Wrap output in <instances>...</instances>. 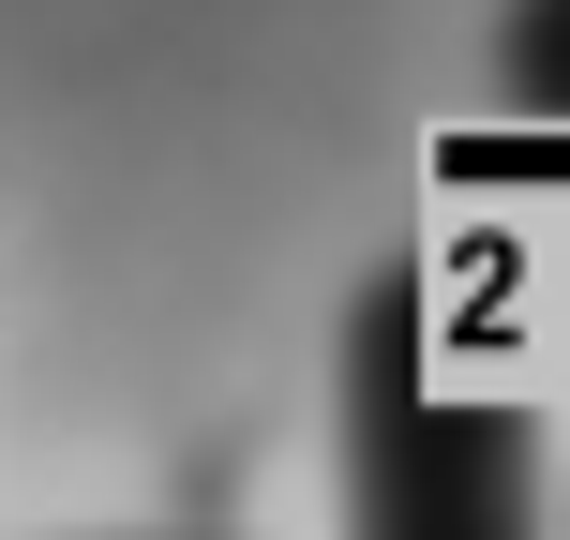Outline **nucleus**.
<instances>
[{"label": "nucleus", "instance_id": "f257e3e1", "mask_svg": "<svg viewBox=\"0 0 570 540\" xmlns=\"http://www.w3.org/2000/svg\"><path fill=\"white\" fill-rule=\"evenodd\" d=\"M331 495L345 540H556V465L495 375L451 361L421 271H375L331 345Z\"/></svg>", "mask_w": 570, "mask_h": 540}, {"label": "nucleus", "instance_id": "f03ea898", "mask_svg": "<svg viewBox=\"0 0 570 540\" xmlns=\"http://www.w3.org/2000/svg\"><path fill=\"white\" fill-rule=\"evenodd\" d=\"M495 76L525 120H570V0H511L495 16Z\"/></svg>", "mask_w": 570, "mask_h": 540}, {"label": "nucleus", "instance_id": "7ed1b4c3", "mask_svg": "<svg viewBox=\"0 0 570 540\" xmlns=\"http://www.w3.org/2000/svg\"><path fill=\"white\" fill-rule=\"evenodd\" d=\"M556 540H570V495H556Z\"/></svg>", "mask_w": 570, "mask_h": 540}]
</instances>
